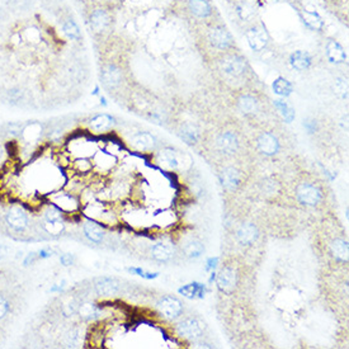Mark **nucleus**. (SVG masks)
<instances>
[{
	"mask_svg": "<svg viewBox=\"0 0 349 349\" xmlns=\"http://www.w3.org/2000/svg\"><path fill=\"white\" fill-rule=\"evenodd\" d=\"M304 23H305L308 27L312 28V30H321L322 28V19L317 13L315 12H309V10H304Z\"/></svg>",
	"mask_w": 349,
	"mask_h": 349,
	"instance_id": "obj_31",
	"label": "nucleus"
},
{
	"mask_svg": "<svg viewBox=\"0 0 349 349\" xmlns=\"http://www.w3.org/2000/svg\"><path fill=\"white\" fill-rule=\"evenodd\" d=\"M25 39L28 42H38L41 41V31H38L36 27H31L23 32Z\"/></svg>",
	"mask_w": 349,
	"mask_h": 349,
	"instance_id": "obj_39",
	"label": "nucleus"
},
{
	"mask_svg": "<svg viewBox=\"0 0 349 349\" xmlns=\"http://www.w3.org/2000/svg\"><path fill=\"white\" fill-rule=\"evenodd\" d=\"M217 286L224 292H231L236 286V272L232 268H224L217 277Z\"/></svg>",
	"mask_w": 349,
	"mask_h": 349,
	"instance_id": "obj_15",
	"label": "nucleus"
},
{
	"mask_svg": "<svg viewBox=\"0 0 349 349\" xmlns=\"http://www.w3.org/2000/svg\"><path fill=\"white\" fill-rule=\"evenodd\" d=\"M94 288H96L98 295L111 297V296L117 295L120 292L121 283L116 278L103 275V277H98L94 281Z\"/></svg>",
	"mask_w": 349,
	"mask_h": 349,
	"instance_id": "obj_3",
	"label": "nucleus"
},
{
	"mask_svg": "<svg viewBox=\"0 0 349 349\" xmlns=\"http://www.w3.org/2000/svg\"><path fill=\"white\" fill-rule=\"evenodd\" d=\"M221 69L225 74L231 77H240L246 70V60L239 55H231L221 61Z\"/></svg>",
	"mask_w": 349,
	"mask_h": 349,
	"instance_id": "obj_4",
	"label": "nucleus"
},
{
	"mask_svg": "<svg viewBox=\"0 0 349 349\" xmlns=\"http://www.w3.org/2000/svg\"><path fill=\"white\" fill-rule=\"evenodd\" d=\"M37 253H38L39 259H49V258H51L54 251H52L50 248H42V249H39Z\"/></svg>",
	"mask_w": 349,
	"mask_h": 349,
	"instance_id": "obj_46",
	"label": "nucleus"
},
{
	"mask_svg": "<svg viewBox=\"0 0 349 349\" xmlns=\"http://www.w3.org/2000/svg\"><path fill=\"white\" fill-rule=\"evenodd\" d=\"M210 43L219 50H226L232 46V37L225 28L216 27L212 28L208 33Z\"/></svg>",
	"mask_w": 349,
	"mask_h": 349,
	"instance_id": "obj_7",
	"label": "nucleus"
},
{
	"mask_svg": "<svg viewBox=\"0 0 349 349\" xmlns=\"http://www.w3.org/2000/svg\"><path fill=\"white\" fill-rule=\"evenodd\" d=\"M216 263H217V258L210 259V261H208V267H207V268H208V269L215 268V267H216Z\"/></svg>",
	"mask_w": 349,
	"mask_h": 349,
	"instance_id": "obj_49",
	"label": "nucleus"
},
{
	"mask_svg": "<svg viewBox=\"0 0 349 349\" xmlns=\"http://www.w3.org/2000/svg\"><path fill=\"white\" fill-rule=\"evenodd\" d=\"M159 160L161 162H164V164L169 168L178 167V159H177V156H175V153L172 150V149H164V150L160 151Z\"/></svg>",
	"mask_w": 349,
	"mask_h": 349,
	"instance_id": "obj_36",
	"label": "nucleus"
},
{
	"mask_svg": "<svg viewBox=\"0 0 349 349\" xmlns=\"http://www.w3.org/2000/svg\"><path fill=\"white\" fill-rule=\"evenodd\" d=\"M131 144H132L133 148H136L137 150L146 151V150H151V149L155 148L156 140L151 133L138 132L132 136V138H131Z\"/></svg>",
	"mask_w": 349,
	"mask_h": 349,
	"instance_id": "obj_16",
	"label": "nucleus"
},
{
	"mask_svg": "<svg viewBox=\"0 0 349 349\" xmlns=\"http://www.w3.org/2000/svg\"><path fill=\"white\" fill-rule=\"evenodd\" d=\"M258 229L253 224L241 225L238 231V239L243 245H250L258 239Z\"/></svg>",
	"mask_w": 349,
	"mask_h": 349,
	"instance_id": "obj_19",
	"label": "nucleus"
},
{
	"mask_svg": "<svg viewBox=\"0 0 349 349\" xmlns=\"http://www.w3.org/2000/svg\"><path fill=\"white\" fill-rule=\"evenodd\" d=\"M42 227H43V230L47 234L56 236L64 232L65 224H64V220H55V221H46V220H43Z\"/></svg>",
	"mask_w": 349,
	"mask_h": 349,
	"instance_id": "obj_32",
	"label": "nucleus"
},
{
	"mask_svg": "<svg viewBox=\"0 0 349 349\" xmlns=\"http://www.w3.org/2000/svg\"><path fill=\"white\" fill-rule=\"evenodd\" d=\"M9 301H8L4 296L0 295V319H4V317L7 316L8 312H9Z\"/></svg>",
	"mask_w": 349,
	"mask_h": 349,
	"instance_id": "obj_41",
	"label": "nucleus"
},
{
	"mask_svg": "<svg viewBox=\"0 0 349 349\" xmlns=\"http://www.w3.org/2000/svg\"><path fill=\"white\" fill-rule=\"evenodd\" d=\"M304 126H305L306 130H308L310 133L315 132V130H316V122H315V121L306 120L305 122H304Z\"/></svg>",
	"mask_w": 349,
	"mask_h": 349,
	"instance_id": "obj_47",
	"label": "nucleus"
},
{
	"mask_svg": "<svg viewBox=\"0 0 349 349\" xmlns=\"http://www.w3.org/2000/svg\"><path fill=\"white\" fill-rule=\"evenodd\" d=\"M5 224L12 231L23 232L30 226V217L28 214L19 206H13L5 214Z\"/></svg>",
	"mask_w": 349,
	"mask_h": 349,
	"instance_id": "obj_1",
	"label": "nucleus"
},
{
	"mask_svg": "<svg viewBox=\"0 0 349 349\" xmlns=\"http://www.w3.org/2000/svg\"><path fill=\"white\" fill-rule=\"evenodd\" d=\"M60 263H61L64 267H70L73 263H74V258H73L72 254L65 253L60 257Z\"/></svg>",
	"mask_w": 349,
	"mask_h": 349,
	"instance_id": "obj_45",
	"label": "nucleus"
},
{
	"mask_svg": "<svg viewBox=\"0 0 349 349\" xmlns=\"http://www.w3.org/2000/svg\"><path fill=\"white\" fill-rule=\"evenodd\" d=\"M128 272L132 273V274L141 275V277L146 278V280H153V278H156L157 274H159V273L145 272V271H143V269H141V268H135V267H132V268H128Z\"/></svg>",
	"mask_w": 349,
	"mask_h": 349,
	"instance_id": "obj_40",
	"label": "nucleus"
},
{
	"mask_svg": "<svg viewBox=\"0 0 349 349\" xmlns=\"http://www.w3.org/2000/svg\"><path fill=\"white\" fill-rule=\"evenodd\" d=\"M290 64L293 69L298 70V72H303V70H306L310 67L311 56L308 54V52L296 51L291 55Z\"/></svg>",
	"mask_w": 349,
	"mask_h": 349,
	"instance_id": "obj_21",
	"label": "nucleus"
},
{
	"mask_svg": "<svg viewBox=\"0 0 349 349\" xmlns=\"http://www.w3.org/2000/svg\"><path fill=\"white\" fill-rule=\"evenodd\" d=\"M67 340H69V344H73L74 347L78 345L80 343V332L79 330H72L69 335H67Z\"/></svg>",
	"mask_w": 349,
	"mask_h": 349,
	"instance_id": "obj_43",
	"label": "nucleus"
},
{
	"mask_svg": "<svg viewBox=\"0 0 349 349\" xmlns=\"http://www.w3.org/2000/svg\"><path fill=\"white\" fill-rule=\"evenodd\" d=\"M42 132H43V127H42L41 123L31 122L22 128V132H20L19 137L22 138L26 144H36L38 143L39 138H41Z\"/></svg>",
	"mask_w": 349,
	"mask_h": 349,
	"instance_id": "obj_14",
	"label": "nucleus"
},
{
	"mask_svg": "<svg viewBox=\"0 0 349 349\" xmlns=\"http://www.w3.org/2000/svg\"><path fill=\"white\" fill-rule=\"evenodd\" d=\"M274 106L277 107L278 111L281 112V114H282V117L285 118L286 122L287 123L292 122L293 118H295V111H293V109L291 108L287 103H285V102H282V101H274Z\"/></svg>",
	"mask_w": 349,
	"mask_h": 349,
	"instance_id": "obj_37",
	"label": "nucleus"
},
{
	"mask_svg": "<svg viewBox=\"0 0 349 349\" xmlns=\"http://www.w3.org/2000/svg\"><path fill=\"white\" fill-rule=\"evenodd\" d=\"M240 182V175L239 172L234 168H227L221 173V183L227 191H234L238 188Z\"/></svg>",
	"mask_w": 349,
	"mask_h": 349,
	"instance_id": "obj_22",
	"label": "nucleus"
},
{
	"mask_svg": "<svg viewBox=\"0 0 349 349\" xmlns=\"http://www.w3.org/2000/svg\"><path fill=\"white\" fill-rule=\"evenodd\" d=\"M101 104H102V106H104V107L107 106V101H106V98H104V97H102V98H101Z\"/></svg>",
	"mask_w": 349,
	"mask_h": 349,
	"instance_id": "obj_50",
	"label": "nucleus"
},
{
	"mask_svg": "<svg viewBox=\"0 0 349 349\" xmlns=\"http://www.w3.org/2000/svg\"><path fill=\"white\" fill-rule=\"evenodd\" d=\"M84 235L89 239L93 243L99 244L103 241L104 239V231L102 230V227L99 225L94 224V222H85L83 226Z\"/></svg>",
	"mask_w": 349,
	"mask_h": 349,
	"instance_id": "obj_23",
	"label": "nucleus"
},
{
	"mask_svg": "<svg viewBox=\"0 0 349 349\" xmlns=\"http://www.w3.org/2000/svg\"><path fill=\"white\" fill-rule=\"evenodd\" d=\"M273 2H277V0H273Z\"/></svg>",
	"mask_w": 349,
	"mask_h": 349,
	"instance_id": "obj_53",
	"label": "nucleus"
},
{
	"mask_svg": "<svg viewBox=\"0 0 349 349\" xmlns=\"http://www.w3.org/2000/svg\"><path fill=\"white\" fill-rule=\"evenodd\" d=\"M203 250V245H202L201 241L198 240H191L184 245V253L187 254V257H190V258H198V257L202 255Z\"/></svg>",
	"mask_w": 349,
	"mask_h": 349,
	"instance_id": "obj_34",
	"label": "nucleus"
},
{
	"mask_svg": "<svg viewBox=\"0 0 349 349\" xmlns=\"http://www.w3.org/2000/svg\"><path fill=\"white\" fill-rule=\"evenodd\" d=\"M98 93H99V88H98V86H97V88H96V89H94L93 94H94V96H97V94H98Z\"/></svg>",
	"mask_w": 349,
	"mask_h": 349,
	"instance_id": "obj_51",
	"label": "nucleus"
},
{
	"mask_svg": "<svg viewBox=\"0 0 349 349\" xmlns=\"http://www.w3.org/2000/svg\"><path fill=\"white\" fill-rule=\"evenodd\" d=\"M180 137L187 144H194L197 141V138H198V130H197L196 126L187 123L180 130Z\"/></svg>",
	"mask_w": 349,
	"mask_h": 349,
	"instance_id": "obj_33",
	"label": "nucleus"
},
{
	"mask_svg": "<svg viewBox=\"0 0 349 349\" xmlns=\"http://www.w3.org/2000/svg\"><path fill=\"white\" fill-rule=\"evenodd\" d=\"M38 258V253H36V251H31V253H28L27 255H26L25 261H23V266L25 267H28L31 266V264L36 263L37 262Z\"/></svg>",
	"mask_w": 349,
	"mask_h": 349,
	"instance_id": "obj_44",
	"label": "nucleus"
},
{
	"mask_svg": "<svg viewBox=\"0 0 349 349\" xmlns=\"http://www.w3.org/2000/svg\"><path fill=\"white\" fill-rule=\"evenodd\" d=\"M332 253H333V255H334V258H337L338 261H342V262L348 261V243L347 241L342 240V239H337V240L333 241Z\"/></svg>",
	"mask_w": 349,
	"mask_h": 349,
	"instance_id": "obj_28",
	"label": "nucleus"
},
{
	"mask_svg": "<svg viewBox=\"0 0 349 349\" xmlns=\"http://www.w3.org/2000/svg\"><path fill=\"white\" fill-rule=\"evenodd\" d=\"M239 108L243 113L250 114L258 109V102L255 98L250 96H244L239 99Z\"/></svg>",
	"mask_w": 349,
	"mask_h": 349,
	"instance_id": "obj_30",
	"label": "nucleus"
},
{
	"mask_svg": "<svg viewBox=\"0 0 349 349\" xmlns=\"http://www.w3.org/2000/svg\"><path fill=\"white\" fill-rule=\"evenodd\" d=\"M62 33L66 36L67 38L72 39V41H80L81 39V32L80 28L77 25V22L73 19H67L62 23Z\"/></svg>",
	"mask_w": 349,
	"mask_h": 349,
	"instance_id": "obj_26",
	"label": "nucleus"
},
{
	"mask_svg": "<svg viewBox=\"0 0 349 349\" xmlns=\"http://www.w3.org/2000/svg\"><path fill=\"white\" fill-rule=\"evenodd\" d=\"M3 154H4V150H3L2 148H0V160H2V157H3Z\"/></svg>",
	"mask_w": 349,
	"mask_h": 349,
	"instance_id": "obj_52",
	"label": "nucleus"
},
{
	"mask_svg": "<svg viewBox=\"0 0 349 349\" xmlns=\"http://www.w3.org/2000/svg\"><path fill=\"white\" fill-rule=\"evenodd\" d=\"M246 39H248L250 49L254 50V51H262L267 46V42H268L266 32L261 30V28L249 30L246 32Z\"/></svg>",
	"mask_w": 349,
	"mask_h": 349,
	"instance_id": "obj_12",
	"label": "nucleus"
},
{
	"mask_svg": "<svg viewBox=\"0 0 349 349\" xmlns=\"http://www.w3.org/2000/svg\"><path fill=\"white\" fill-rule=\"evenodd\" d=\"M327 57L333 64H342L347 60V54L338 42L329 41L327 44Z\"/></svg>",
	"mask_w": 349,
	"mask_h": 349,
	"instance_id": "obj_17",
	"label": "nucleus"
},
{
	"mask_svg": "<svg viewBox=\"0 0 349 349\" xmlns=\"http://www.w3.org/2000/svg\"><path fill=\"white\" fill-rule=\"evenodd\" d=\"M333 89H334V93L337 94L339 98L344 99L348 97V84L347 80H344V79L338 78L337 80H335Z\"/></svg>",
	"mask_w": 349,
	"mask_h": 349,
	"instance_id": "obj_38",
	"label": "nucleus"
},
{
	"mask_svg": "<svg viewBox=\"0 0 349 349\" xmlns=\"http://www.w3.org/2000/svg\"><path fill=\"white\" fill-rule=\"evenodd\" d=\"M51 203L59 207L62 212H72L78 208V201L74 196L66 192H57L51 196Z\"/></svg>",
	"mask_w": 349,
	"mask_h": 349,
	"instance_id": "obj_9",
	"label": "nucleus"
},
{
	"mask_svg": "<svg viewBox=\"0 0 349 349\" xmlns=\"http://www.w3.org/2000/svg\"><path fill=\"white\" fill-rule=\"evenodd\" d=\"M204 286L202 283H190V285H185L184 287L179 288V293H182L183 296L188 298H196L199 297L202 298L204 296Z\"/></svg>",
	"mask_w": 349,
	"mask_h": 349,
	"instance_id": "obj_25",
	"label": "nucleus"
},
{
	"mask_svg": "<svg viewBox=\"0 0 349 349\" xmlns=\"http://www.w3.org/2000/svg\"><path fill=\"white\" fill-rule=\"evenodd\" d=\"M43 220L46 221H55V220H64V212L55 206L54 203H49L43 210Z\"/></svg>",
	"mask_w": 349,
	"mask_h": 349,
	"instance_id": "obj_35",
	"label": "nucleus"
},
{
	"mask_svg": "<svg viewBox=\"0 0 349 349\" xmlns=\"http://www.w3.org/2000/svg\"><path fill=\"white\" fill-rule=\"evenodd\" d=\"M273 90L275 94L281 97H288L292 93V84L285 78H277L273 81Z\"/></svg>",
	"mask_w": 349,
	"mask_h": 349,
	"instance_id": "obj_29",
	"label": "nucleus"
},
{
	"mask_svg": "<svg viewBox=\"0 0 349 349\" xmlns=\"http://www.w3.org/2000/svg\"><path fill=\"white\" fill-rule=\"evenodd\" d=\"M151 255L155 261L159 262H168L169 259L173 258L174 255V248L170 244L159 243L153 246L151 249Z\"/></svg>",
	"mask_w": 349,
	"mask_h": 349,
	"instance_id": "obj_20",
	"label": "nucleus"
},
{
	"mask_svg": "<svg viewBox=\"0 0 349 349\" xmlns=\"http://www.w3.org/2000/svg\"><path fill=\"white\" fill-rule=\"evenodd\" d=\"M258 148L266 155H274L280 150V143L272 133H262L258 138Z\"/></svg>",
	"mask_w": 349,
	"mask_h": 349,
	"instance_id": "obj_11",
	"label": "nucleus"
},
{
	"mask_svg": "<svg viewBox=\"0 0 349 349\" xmlns=\"http://www.w3.org/2000/svg\"><path fill=\"white\" fill-rule=\"evenodd\" d=\"M78 312L80 315V317H83L84 320H94L101 315V309L98 308L97 305L90 303H85L81 304L80 306L78 308Z\"/></svg>",
	"mask_w": 349,
	"mask_h": 349,
	"instance_id": "obj_27",
	"label": "nucleus"
},
{
	"mask_svg": "<svg viewBox=\"0 0 349 349\" xmlns=\"http://www.w3.org/2000/svg\"><path fill=\"white\" fill-rule=\"evenodd\" d=\"M190 9L196 17L206 18L211 14V5L207 0H191Z\"/></svg>",
	"mask_w": 349,
	"mask_h": 349,
	"instance_id": "obj_24",
	"label": "nucleus"
},
{
	"mask_svg": "<svg viewBox=\"0 0 349 349\" xmlns=\"http://www.w3.org/2000/svg\"><path fill=\"white\" fill-rule=\"evenodd\" d=\"M90 27L96 33H102L109 27L111 25V17H109L108 12L102 8L96 9L90 14Z\"/></svg>",
	"mask_w": 349,
	"mask_h": 349,
	"instance_id": "obj_10",
	"label": "nucleus"
},
{
	"mask_svg": "<svg viewBox=\"0 0 349 349\" xmlns=\"http://www.w3.org/2000/svg\"><path fill=\"white\" fill-rule=\"evenodd\" d=\"M160 311L168 319H177L182 314V303L178 298L172 297V296H165L157 303Z\"/></svg>",
	"mask_w": 349,
	"mask_h": 349,
	"instance_id": "obj_6",
	"label": "nucleus"
},
{
	"mask_svg": "<svg viewBox=\"0 0 349 349\" xmlns=\"http://www.w3.org/2000/svg\"><path fill=\"white\" fill-rule=\"evenodd\" d=\"M62 287H64V286H57V285H55V286H52V287L51 288H50V291H51V292H60V291H62Z\"/></svg>",
	"mask_w": 349,
	"mask_h": 349,
	"instance_id": "obj_48",
	"label": "nucleus"
},
{
	"mask_svg": "<svg viewBox=\"0 0 349 349\" xmlns=\"http://www.w3.org/2000/svg\"><path fill=\"white\" fill-rule=\"evenodd\" d=\"M203 324L197 319H187L178 325L179 335L191 340H196L201 338L202 334H203Z\"/></svg>",
	"mask_w": 349,
	"mask_h": 349,
	"instance_id": "obj_5",
	"label": "nucleus"
},
{
	"mask_svg": "<svg viewBox=\"0 0 349 349\" xmlns=\"http://www.w3.org/2000/svg\"><path fill=\"white\" fill-rule=\"evenodd\" d=\"M101 79L107 89H114L122 83V72L116 65H107L102 70Z\"/></svg>",
	"mask_w": 349,
	"mask_h": 349,
	"instance_id": "obj_8",
	"label": "nucleus"
},
{
	"mask_svg": "<svg viewBox=\"0 0 349 349\" xmlns=\"http://www.w3.org/2000/svg\"><path fill=\"white\" fill-rule=\"evenodd\" d=\"M217 148L224 154H234L239 148V140L234 132H224L217 138Z\"/></svg>",
	"mask_w": 349,
	"mask_h": 349,
	"instance_id": "obj_13",
	"label": "nucleus"
},
{
	"mask_svg": "<svg viewBox=\"0 0 349 349\" xmlns=\"http://www.w3.org/2000/svg\"><path fill=\"white\" fill-rule=\"evenodd\" d=\"M22 128V125H19V123H10V125H8L7 132L9 133L10 136H13V137H18V136H20Z\"/></svg>",
	"mask_w": 349,
	"mask_h": 349,
	"instance_id": "obj_42",
	"label": "nucleus"
},
{
	"mask_svg": "<svg viewBox=\"0 0 349 349\" xmlns=\"http://www.w3.org/2000/svg\"><path fill=\"white\" fill-rule=\"evenodd\" d=\"M114 118L107 113H101L97 114L89 121V126L93 131H97V132H103V131L109 130L112 126L114 125Z\"/></svg>",
	"mask_w": 349,
	"mask_h": 349,
	"instance_id": "obj_18",
	"label": "nucleus"
},
{
	"mask_svg": "<svg viewBox=\"0 0 349 349\" xmlns=\"http://www.w3.org/2000/svg\"><path fill=\"white\" fill-rule=\"evenodd\" d=\"M297 198L301 203L308 206H316L321 201V191L309 183H303L297 187Z\"/></svg>",
	"mask_w": 349,
	"mask_h": 349,
	"instance_id": "obj_2",
	"label": "nucleus"
}]
</instances>
